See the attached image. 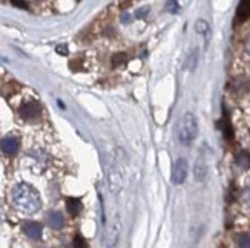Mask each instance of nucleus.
Instances as JSON below:
<instances>
[{"label":"nucleus","instance_id":"f257e3e1","mask_svg":"<svg viewBox=\"0 0 250 248\" xmlns=\"http://www.w3.org/2000/svg\"><path fill=\"white\" fill-rule=\"evenodd\" d=\"M11 199H13L14 207L23 213H35L37 210H40L42 207L40 195L37 193V190L34 187L25 183L17 184L13 188Z\"/></svg>","mask_w":250,"mask_h":248},{"label":"nucleus","instance_id":"f03ea898","mask_svg":"<svg viewBox=\"0 0 250 248\" xmlns=\"http://www.w3.org/2000/svg\"><path fill=\"white\" fill-rule=\"evenodd\" d=\"M198 135V123L194 113L187 112L178 124V140L183 144L189 146Z\"/></svg>","mask_w":250,"mask_h":248},{"label":"nucleus","instance_id":"7ed1b4c3","mask_svg":"<svg viewBox=\"0 0 250 248\" xmlns=\"http://www.w3.org/2000/svg\"><path fill=\"white\" fill-rule=\"evenodd\" d=\"M118 239H120V217L115 213L106 228V233H104V244H106V248H115L118 244Z\"/></svg>","mask_w":250,"mask_h":248},{"label":"nucleus","instance_id":"20e7f679","mask_svg":"<svg viewBox=\"0 0 250 248\" xmlns=\"http://www.w3.org/2000/svg\"><path fill=\"white\" fill-rule=\"evenodd\" d=\"M108 183H109V188L111 192L117 193L121 188V183H123V169L120 167L118 161H114V163L108 167Z\"/></svg>","mask_w":250,"mask_h":248},{"label":"nucleus","instance_id":"39448f33","mask_svg":"<svg viewBox=\"0 0 250 248\" xmlns=\"http://www.w3.org/2000/svg\"><path fill=\"white\" fill-rule=\"evenodd\" d=\"M187 161L184 158H178L174 164V169H172V183L175 186H180L186 181V176H187Z\"/></svg>","mask_w":250,"mask_h":248},{"label":"nucleus","instance_id":"423d86ee","mask_svg":"<svg viewBox=\"0 0 250 248\" xmlns=\"http://www.w3.org/2000/svg\"><path fill=\"white\" fill-rule=\"evenodd\" d=\"M18 112H20V117L23 120L31 121V120H37L38 117H40L42 109L37 103H26L20 108V110H18Z\"/></svg>","mask_w":250,"mask_h":248},{"label":"nucleus","instance_id":"0eeeda50","mask_svg":"<svg viewBox=\"0 0 250 248\" xmlns=\"http://www.w3.org/2000/svg\"><path fill=\"white\" fill-rule=\"evenodd\" d=\"M23 228V233L28 236V237H31V239L37 241V239H40L42 237V233H43V228L42 225L38 224V222H34V221H28L22 225Z\"/></svg>","mask_w":250,"mask_h":248},{"label":"nucleus","instance_id":"6e6552de","mask_svg":"<svg viewBox=\"0 0 250 248\" xmlns=\"http://www.w3.org/2000/svg\"><path fill=\"white\" fill-rule=\"evenodd\" d=\"M18 146H20V144H18V140L13 138V137H6V138H3L2 141H0V149H2V152L6 155L17 154Z\"/></svg>","mask_w":250,"mask_h":248},{"label":"nucleus","instance_id":"1a4fd4ad","mask_svg":"<svg viewBox=\"0 0 250 248\" xmlns=\"http://www.w3.org/2000/svg\"><path fill=\"white\" fill-rule=\"evenodd\" d=\"M48 224H50V227L54 228V230H60L65 225V217L59 212H51L48 215Z\"/></svg>","mask_w":250,"mask_h":248},{"label":"nucleus","instance_id":"9d476101","mask_svg":"<svg viewBox=\"0 0 250 248\" xmlns=\"http://www.w3.org/2000/svg\"><path fill=\"white\" fill-rule=\"evenodd\" d=\"M66 208H68L69 215L72 216H79L82 212V201L77 198H68L66 199Z\"/></svg>","mask_w":250,"mask_h":248},{"label":"nucleus","instance_id":"9b49d317","mask_svg":"<svg viewBox=\"0 0 250 248\" xmlns=\"http://www.w3.org/2000/svg\"><path fill=\"white\" fill-rule=\"evenodd\" d=\"M236 17H238V20H247V18L250 17V2H241L238 5V9H236Z\"/></svg>","mask_w":250,"mask_h":248},{"label":"nucleus","instance_id":"f8f14e48","mask_svg":"<svg viewBox=\"0 0 250 248\" xmlns=\"http://www.w3.org/2000/svg\"><path fill=\"white\" fill-rule=\"evenodd\" d=\"M206 173H207V167H206V163L203 159H198L195 163V167H194V175H195V179L197 181H203L206 178Z\"/></svg>","mask_w":250,"mask_h":248},{"label":"nucleus","instance_id":"ddd939ff","mask_svg":"<svg viewBox=\"0 0 250 248\" xmlns=\"http://www.w3.org/2000/svg\"><path fill=\"white\" fill-rule=\"evenodd\" d=\"M197 64H198V49H197V47H194V49L190 51L189 57H187V63H186V66H187V69L194 71V69L197 68Z\"/></svg>","mask_w":250,"mask_h":248},{"label":"nucleus","instance_id":"4468645a","mask_svg":"<svg viewBox=\"0 0 250 248\" xmlns=\"http://www.w3.org/2000/svg\"><path fill=\"white\" fill-rule=\"evenodd\" d=\"M236 163H238L239 167L250 169V154H247V152H243V154H239L238 158H236Z\"/></svg>","mask_w":250,"mask_h":248},{"label":"nucleus","instance_id":"2eb2a0df","mask_svg":"<svg viewBox=\"0 0 250 248\" xmlns=\"http://www.w3.org/2000/svg\"><path fill=\"white\" fill-rule=\"evenodd\" d=\"M236 244L239 248H250V233H241L236 236Z\"/></svg>","mask_w":250,"mask_h":248},{"label":"nucleus","instance_id":"dca6fc26","mask_svg":"<svg viewBox=\"0 0 250 248\" xmlns=\"http://www.w3.org/2000/svg\"><path fill=\"white\" fill-rule=\"evenodd\" d=\"M195 30H197V32H200V34L207 35L209 31H210V28H209V23H207L206 20H203V18H200V20H197V23H195Z\"/></svg>","mask_w":250,"mask_h":248},{"label":"nucleus","instance_id":"f3484780","mask_svg":"<svg viewBox=\"0 0 250 248\" xmlns=\"http://www.w3.org/2000/svg\"><path fill=\"white\" fill-rule=\"evenodd\" d=\"M243 202H244V207L247 212H250V184L244 188L243 192Z\"/></svg>","mask_w":250,"mask_h":248},{"label":"nucleus","instance_id":"a211bd4d","mask_svg":"<svg viewBox=\"0 0 250 248\" xmlns=\"http://www.w3.org/2000/svg\"><path fill=\"white\" fill-rule=\"evenodd\" d=\"M72 245H74V248H88V244H86V241L82 236H75Z\"/></svg>","mask_w":250,"mask_h":248},{"label":"nucleus","instance_id":"6ab92c4d","mask_svg":"<svg viewBox=\"0 0 250 248\" xmlns=\"http://www.w3.org/2000/svg\"><path fill=\"white\" fill-rule=\"evenodd\" d=\"M166 9H167V11L169 13H178L180 11V3L178 2H167L166 3Z\"/></svg>","mask_w":250,"mask_h":248},{"label":"nucleus","instance_id":"aec40b11","mask_svg":"<svg viewBox=\"0 0 250 248\" xmlns=\"http://www.w3.org/2000/svg\"><path fill=\"white\" fill-rule=\"evenodd\" d=\"M124 62H126V55H124V54H115V55H114V59H112L114 66L121 64V63H124Z\"/></svg>","mask_w":250,"mask_h":248},{"label":"nucleus","instance_id":"412c9836","mask_svg":"<svg viewBox=\"0 0 250 248\" xmlns=\"http://www.w3.org/2000/svg\"><path fill=\"white\" fill-rule=\"evenodd\" d=\"M55 51L59 54H62V55H66V54H68V47H66L65 45H60V46L55 47Z\"/></svg>","mask_w":250,"mask_h":248},{"label":"nucleus","instance_id":"4be33fe9","mask_svg":"<svg viewBox=\"0 0 250 248\" xmlns=\"http://www.w3.org/2000/svg\"><path fill=\"white\" fill-rule=\"evenodd\" d=\"M148 13H149V8H144V9H140V11H138L135 16H137V17H143V16H146Z\"/></svg>","mask_w":250,"mask_h":248},{"label":"nucleus","instance_id":"5701e85b","mask_svg":"<svg viewBox=\"0 0 250 248\" xmlns=\"http://www.w3.org/2000/svg\"><path fill=\"white\" fill-rule=\"evenodd\" d=\"M13 5H14V6H20V8H23V9H25V8H28V5H26V3H23V2H13Z\"/></svg>","mask_w":250,"mask_h":248},{"label":"nucleus","instance_id":"b1692460","mask_svg":"<svg viewBox=\"0 0 250 248\" xmlns=\"http://www.w3.org/2000/svg\"><path fill=\"white\" fill-rule=\"evenodd\" d=\"M246 51L250 54V37H249V39H247V42H246Z\"/></svg>","mask_w":250,"mask_h":248}]
</instances>
